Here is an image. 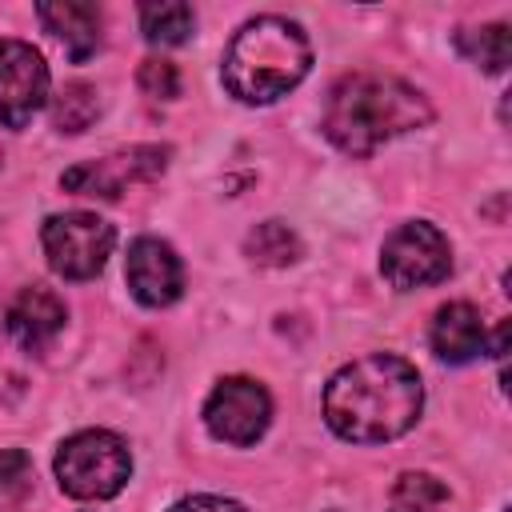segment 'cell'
Here are the masks:
<instances>
[{"label": "cell", "instance_id": "6da1fadb", "mask_svg": "<svg viewBox=\"0 0 512 512\" xmlns=\"http://www.w3.org/2000/svg\"><path fill=\"white\" fill-rule=\"evenodd\" d=\"M420 376L408 360L376 352L340 368L324 388V416L352 444H384L408 432L420 416Z\"/></svg>", "mask_w": 512, "mask_h": 512}, {"label": "cell", "instance_id": "7a4b0ae2", "mask_svg": "<svg viewBox=\"0 0 512 512\" xmlns=\"http://www.w3.org/2000/svg\"><path fill=\"white\" fill-rule=\"evenodd\" d=\"M428 120H432V108L412 84L396 76L352 72L336 80V88L328 92L324 136L348 156H368L384 140L408 128H420Z\"/></svg>", "mask_w": 512, "mask_h": 512}, {"label": "cell", "instance_id": "3957f363", "mask_svg": "<svg viewBox=\"0 0 512 512\" xmlns=\"http://www.w3.org/2000/svg\"><path fill=\"white\" fill-rule=\"evenodd\" d=\"M312 64L308 36L284 16L248 20L224 52V84L244 104H268L296 88Z\"/></svg>", "mask_w": 512, "mask_h": 512}, {"label": "cell", "instance_id": "277c9868", "mask_svg": "<svg viewBox=\"0 0 512 512\" xmlns=\"http://www.w3.org/2000/svg\"><path fill=\"white\" fill-rule=\"evenodd\" d=\"M132 472L128 444L104 428L76 432L56 452V480L76 500H108L124 488Z\"/></svg>", "mask_w": 512, "mask_h": 512}, {"label": "cell", "instance_id": "5b68a950", "mask_svg": "<svg viewBox=\"0 0 512 512\" xmlns=\"http://www.w3.org/2000/svg\"><path fill=\"white\" fill-rule=\"evenodd\" d=\"M112 244V224L92 212H64L44 220V252L64 280H92L104 268Z\"/></svg>", "mask_w": 512, "mask_h": 512}, {"label": "cell", "instance_id": "8992f818", "mask_svg": "<svg viewBox=\"0 0 512 512\" xmlns=\"http://www.w3.org/2000/svg\"><path fill=\"white\" fill-rule=\"evenodd\" d=\"M452 268V248L440 236V228L416 220L396 228L384 240V256H380V272L392 288H424L444 280Z\"/></svg>", "mask_w": 512, "mask_h": 512}, {"label": "cell", "instance_id": "52a82bcc", "mask_svg": "<svg viewBox=\"0 0 512 512\" xmlns=\"http://www.w3.org/2000/svg\"><path fill=\"white\" fill-rule=\"evenodd\" d=\"M168 168V148L160 144H140V148H124V152H112V156H100V160H84L76 168H68L60 176V184L76 196H120L128 184H144V180H156L160 172Z\"/></svg>", "mask_w": 512, "mask_h": 512}, {"label": "cell", "instance_id": "ba28073f", "mask_svg": "<svg viewBox=\"0 0 512 512\" xmlns=\"http://www.w3.org/2000/svg\"><path fill=\"white\" fill-rule=\"evenodd\" d=\"M268 416H272V400L248 376L220 380L204 404V420H208L212 436L228 440V444H256L268 428Z\"/></svg>", "mask_w": 512, "mask_h": 512}, {"label": "cell", "instance_id": "9c48e42d", "mask_svg": "<svg viewBox=\"0 0 512 512\" xmlns=\"http://www.w3.org/2000/svg\"><path fill=\"white\" fill-rule=\"evenodd\" d=\"M48 96V68L24 40L0 36V124L24 128Z\"/></svg>", "mask_w": 512, "mask_h": 512}, {"label": "cell", "instance_id": "30bf717a", "mask_svg": "<svg viewBox=\"0 0 512 512\" xmlns=\"http://www.w3.org/2000/svg\"><path fill=\"white\" fill-rule=\"evenodd\" d=\"M128 288L148 308L172 304L184 288V268H180L176 252L156 236H140L128 248Z\"/></svg>", "mask_w": 512, "mask_h": 512}, {"label": "cell", "instance_id": "8fae6325", "mask_svg": "<svg viewBox=\"0 0 512 512\" xmlns=\"http://www.w3.org/2000/svg\"><path fill=\"white\" fill-rule=\"evenodd\" d=\"M60 328H64V300L56 292H48L44 284L24 288L8 304V332L28 352H44L60 336Z\"/></svg>", "mask_w": 512, "mask_h": 512}, {"label": "cell", "instance_id": "7c38bea8", "mask_svg": "<svg viewBox=\"0 0 512 512\" xmlns=\"http://www.w3.org/2000/svg\"><path fill=\"white\" fill-rule=\"evenodd\" d=\"M432 348L448 364H468L480 352H488V332H484L480 312L472 304H464V300L444 304L436 312V320H432Z\"/></svg>", "mask_w": 512, "mask_h": 512}, {"label": "cell", "instance_id": "4fadbf2b", "mask_svg": "<svg viewBox=\"0 0 512 512\" xmlns=\"http://www.w3.org/2000/svg\"><path fill=\"white\" fill-rule=\"evenodd\" d=\"M36 16L52 36L64 40L72 64H84L100 44V8L96 4H40Z\"/></svg>", "mask_w": 512, "mask_h": 512}, {"label": "cell", "instance_id": "5bb4252c", "mask_svg": "<svg viewBox=\"0 0 512 512\" xmlns=\"http://www.w3.org/2000/svg\"><path fill=\"white\" fill-rule=\"evenodd\" d=\"M456 48L460 56H468L472 64H480L484 72H504L508 56H512V36L504 24H480V28H460L456 32Z\"/></svg>", "mask_w": 512, "mask_h": 512}, {"label": "cell", "instance_id": "9a60e30c", "mask_svg": "<svg viewBox=\"0 0 512 512\" xmlns=\"http://www.w3.org/2000/svg\"><path fill=\"white\" fill-rule=\"evenodd\" d=\"M448 488L428 472H404L388 496V512H444Z\"/></svg>", "mask_w": 512, "mask_h": 512}, {"label": "cell", "instance_id": "2e32d148", "mask_svg": "<svg viewBox=\"0 0 512 512\" xmlns=\"http://www.w3.org/2000/svg\"><path fill=\"white\" fill-rule=\"evenodd\" d=\"M244 248H248V256H252L256 264H272V268L292 264V260L300 256V240H296V232H292L288 224H280V220H264V224H256V228L248 232Z\"/></svg>", "mask_w": 512, "mask_h": 512}, {"label": "cell", "instance_id": "e0dca14e", "mask_svg": "<svg viewBox=\"0 0 512 512\" xmlns=\"http://www.w3.org/2000/svg\"><path fill=\"white\" fill-rule=\"evenodd\" d=\"M196 24V12L188 4H144L140 8V28L152 44H184Z\"/></svg>", "mask_w": 512, "mask_h": 512}, {"label": "cell", "instance_id": "ac0fdd59", "mask_svg": "<svg viewBox=\"0 0 512 512\" xmlns=\"http://www.w3.org/2000/svg\"><path fill=\"white\" fill-rule=\"evenodd\" d=\"M96 112H100L96 88H88V84H68V88L56 96V104H52V124H56L60 132H84V128L96 120Z\"/></svg>", "mask_w": 512, "mask_h": 512}, {"label": "cell", "instance_id": "d6986e66", "mask_svg": "<svg viewBox=\"0 0 512 512\" xmlns=\"http://www.w3.org/2000/svg\"><path fill=\"white\" fill-rule=\"evenodd\" d=\"M32 492V460L20 448L0 452V500H20Z\"/></svg>", "mask_w": 512, "mask_h": 512}, {"label": "cell", "instance_id": "ffe728a7", "mask_svg": "<svg viewBox=\"0 0 512 512\" xmlns=\"http://www.w3.org/2000/svg\"><path fill=\"white\" fill-rule=\"evenodd\" d=\"M136 80H140V88H144L148 96H156V100L180 96V72H176L172 60H144L140 72H136Z\"/></svg>", "mask_w": 512, "mask_h": 512}, {"label": "cell", "instance_id": "44dd1931", "mask_svg": "<svg viewBox=\"0 0 512 512\" xmlns=\"http://www.w3.org/2000/svg\"><path fill=\"white\" fill-rule=\"evenodd\" d=\"M172 512H244V508L224 496H188V500L172 504Z\"/></svg>", "mask_w": 512, "mask_h": 512}]
</instances>
